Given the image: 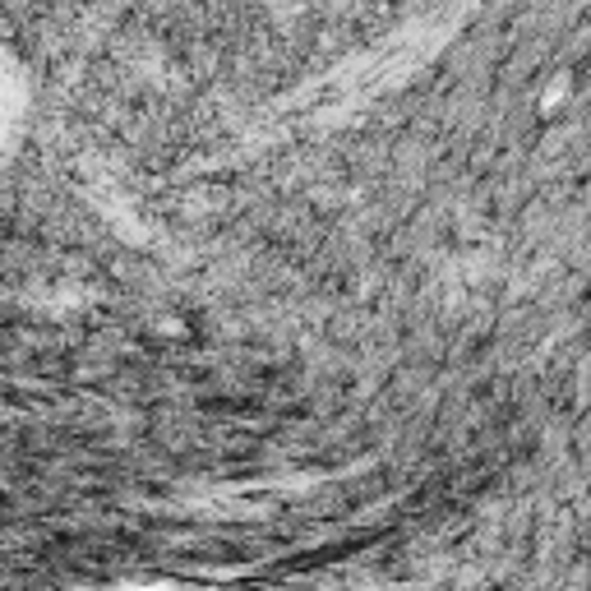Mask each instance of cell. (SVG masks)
<instances>
[{
  "mask_svg": "<svg viewBox=\"0 0 591 591\" xmlns=\"http://www.w3.org/2000/svg\"><path fill=\"white\" fill-rule=\"evenodd\" d=\"M573 70H555V79L545 84V93L536 97V111H541V121H550V116H559V111L568 107V97H573Z\"/></svg>",
  "mask_w": 591,
  "mask_h": 591,
  "instance_id": "obj_1",
  "label": "cell"
}]
</instances>
